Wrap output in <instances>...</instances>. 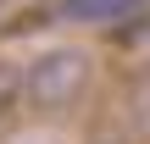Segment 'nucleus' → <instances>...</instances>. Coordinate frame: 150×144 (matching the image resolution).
Listing matches in <instances>:
<instances>
[{"label": "nucleus", "instance_id": "20e7f679", "mask_svg": "<svg viewBox=\"0 0 150 144\" xmlns=\"http://www.w3.org/2000/svg\"><path fill=\"white\" fill-rule=\"evenodd\" d=\"M134 128L150 139V67L134 78Z\"/></svg>", "mask_w": 150, "mask_h": 144}, {"label": "nucleus", "instance_id": "7ed1b4c3", "mask_svg": "<svg viewBox=\"0 0 150 144\" xmlns=\"http://www.w3.org/2000/svg\"><path fill=\"white\" fill-rule=\"evenodd\" d=\"M17 105H22V72L0 61V117H11Z\"/></svg>", "mask_w": 150, "mask_h": 144}, {"label": "nucleus", "instance_id": "f03ea898", "mask_svg": "<svg viewBox=\"0 0 150 144\" xmlns=\"http://www.w3.org/2000/svg\"><path fill=\"white\" fill-rule=\"evenodd\" d=\"M134 11H145V0H56L50 17H61V22H122Z\"/></svg>", "mask_w": 150, "mask_h": 144}, {"label": "nucleus", "instance_id": "f257e3e1", "mask_svg": "<svg viewBox=\"0 0 150 144\" xmlns=\"http://www.w3.org/2000/svg\"><path fill=\"white\" fill-rule=\"evenodd\" d=\"M89 78H95L89 50H78V44L45 50V55H33L22 67V105H33V111H67V105L83 100Z\"/></svg>", "mask_w": 150, "mask_h": 144}]
</instances>
